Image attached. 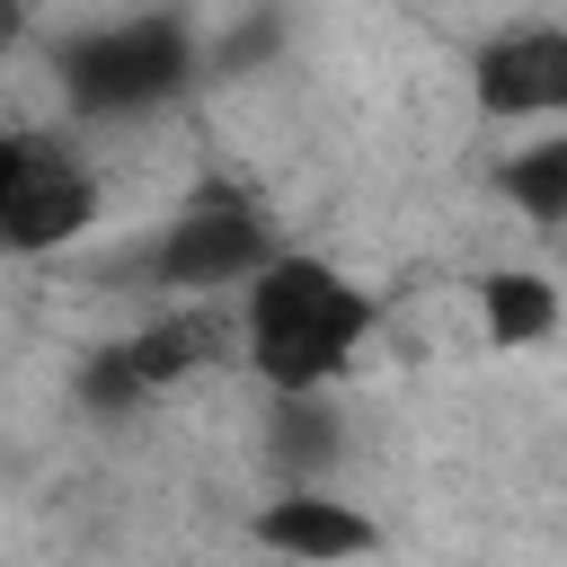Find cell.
<instances>
[{
	"mask_svg": "<svg viewBox=\"0 0 567 567\" xmlns=\"http://www.w3.org/2000/svg\"><path fill=\"white\" fill-rule=\"evenodd\" d=\"M89 213H97V177H89L80 159H62V151L27 142L18 186H9V204H0V248L44 257V248L80 239V230H89Z\"/></svg>",
	"mask_w": 567,
	"mask_h": 567,
	"instance_id": "3",
	"label": "cell"
},
{
	"mask_svg": "<svg viewBox=\"0 0 567 567\" xmlns=\"http://www.w3.org/2000/svg\"><path fill=\"white\" fill-rule=\"evenodd\" d=\"M372 328V301L328 266V257H266L257 284H248V363L284 390V399H310L328 390L354 346Z\"/></svg>",
	"mask_w": 567,
	"mask_h": 567,
	"instance_id": "1",
	"label": "cell"
},
{
	"mask_svg": "<svg viewBox=\"0 0 567 567\" xmlns=\"http://www.w3.org/2000/svg\"><path fill=\"white\" fill-rule=\"evenodd\" d=\"M478 106L487 115H558L567 106V35L523 27L478 53Z\"/></svg>",
	"mask_w": 567,
	"mask_h": 567,
	"instance_id": "5",
	"label": "cell"
},
{
	"mask_svg": "<svg viewBox=\"0 0 567 567\" xmlns=\"http://www.w3.org/2000/svg\"><path fill=\"white\" fill-rule=\"evenodd\" d=\"M71 106H97V115H124V106H151L186 80V35L168 18H133V27H106V35H80L71 62Z\"/></svg>",
	"mask_w": 567,
	"mask_h": 567,
	"instance_id": "2",
	"label": "cell"
},
{
	"mask_svg": "<svg viewBox=\"0 0 567 567\" xmlns=\"http://www.w3.org/2000/svg\"><path fill=\"white\" fill-rule=\"evenodd\" d=\"M18 159H27V142H18V133H0V204H9V186H18Z\"/></svg>",
	"mask_w": 567,
	"mask_h": 567,
	"instance_id": "11",
	"label": "cell"
},
{
	"mask_svg": "<svg viewBox=\"0 0 567 567\" xmlns=\"http://www.w3.org/2000/svg\"><path fill=\"white\" fill-rule=\"evenodd\" d=\"M80 399H89V408H133V399H142V381H133V372H124V354L106 346V354L80 372Z\"/></svg>",
	"mask_w": 567,
	"mask_h": 567,
	"instance_id": "10",
	"label": "cell"
},
{
	"mask_svg": "<svg viewBox=\"0 0 567 567\" xmlns=\"http://www.w3.org/2000/svg\"><path fill=\"white\" fill-rule=\"evenodd\" d=\"M257 266H266V221L248 204H213L204 195L159 239V284H177V292H213V284H239Z\"/></svg>",
	"mask_w": 567,
	"mask_h": 567,
	"instance_id": "4",
	"label": "cell"
},
{
	"mask_svg": "<svg viewBox=\"0 0 567 567\" xmlns=\"http://www.w3.org/2000/svg\"><path fill=\"white\" fill-rule=\"evenodd\" d=\"M115 354H124V372H133L142 390H159V381H177L186 363L213 354V319H195V310H186V319H159V328H142V337H124Z\"/></svg>",
	"mask_w": 567,
	"mask_h": 567,
	"instance_id": "8",
	"label": "cell"
},
{
	"mask_svg": "<svg viewBox=\"0 0 567 567\" xmlns=\"http://www.w3.org/2000/svg\"><path fill=\"white\" fill-rule=\"evenodd\" d=\"M505 195H514L532 221H558V213H567V142H540V151H523V159L505 168Z\"/></svg>",
	"mask_w": 567,
	"mask_h": 567,
	"instance_id": "9",
	"label": "cell"
},
{
	"mask_svg": "<svg viewBox=\"0 0 567 567\" xmlns=\"http://www.w3.org/2000/svg\"><path fill=\"white\" fill-rule=\"evenodd\" d=\"M257 540L284 549V558H301V567H346V558H372V549H381L372 514H354L346 496H310V487L275 496V505L257 514Z\"/></svg>",
	"mask_w": 567,
	"mask_h": 567,
	"instance_id": "6",
	"label": "cell"
},
{
	"mask_svg": "<svg viewBox=\"0 0 567 567\" xmlns=\"http://www.w3.org/2000/svg\"><path fill=\"white\" fill-rule=\"evenodd\" d=\"M478 319H487V337H496V346H540V337L558 328V292H549V275L505 266V275H487Z\"/></svg>",
	"mask_w": 567,
	"mask_h": 567,
	"instance_id": "7",
	"label": "cell"
}]
</instances>
